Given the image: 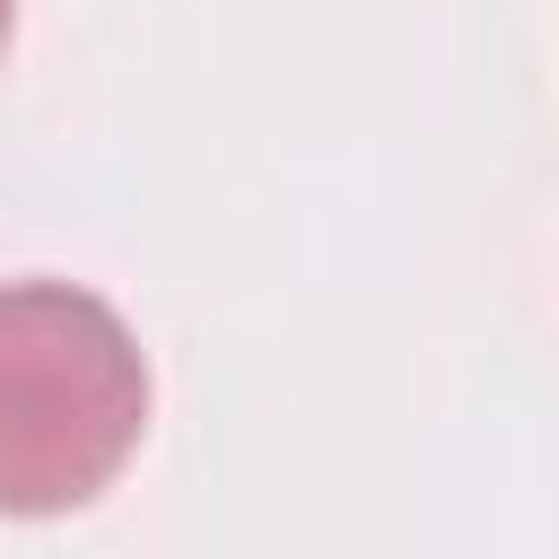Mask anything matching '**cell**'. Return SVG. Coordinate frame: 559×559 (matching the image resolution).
<instances>
[{
  "label": "cell",
  "instance_id": "6da1fadb",
  "mask_svg": "<svg viewBox=\"0 0 559 559\" xmlns=\"http://www.w3.org/2000/svg\"><path fill=\"white\" fill-rule=\"evenodd\" d=\"M148 358L131 323L70 288H0V515H70L140 454Z\"/></svg>",
  "mask_w": 559,
  "mask_h": 559
},
{
  "label": "cell",
  "instance_id": "7a4b0ae2",
  "mask_svg": "<svg viewBox=\"0 0 559 559\" xmlns=\"http://www.w3.org/2000/svg\"><path fill=\"white\" fill-rule=\"evenodd\" d=\"M9 26H17V0H0V52H9Z\"/></svg>",
  "mask_w": 559,
  "mask_h": 559
}]
</instances>
